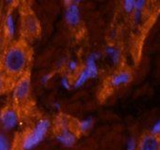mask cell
Here are the masks:
<instances>
[{
	"mask_svg": "<svg viewBox=\"0 0 160 150\" xmlns=\"http://www.w3.org/2000/svg\"><path fill=\"white\" fill-rule=\"evenodd\" d=\"M29 52L25 44H15L5 53L3 58V67L10 76L21 75L25 70L29 62Z\"/></svg>",
	"mask_w": 160,
	"mask_h": 150,
	"instance_id": "1",
	"label": "cell"
},
{
	"mask_svg": "<svg viewBox=\"0 0 160 150\" xmlns=\"http://www.w3.org/2000/svg\"><path fill=\"white\" fill-rule=\"evenodd\" d=\"M50 127V122L46 119L40 120L35 127L28 132L22 140V147L24 150H31L37 147L46 137Z\"/></svg>",
	"mask_w": 160,
	"mask_h": 150,
	"instance_id": "2",
	"label": "cell"
},
{
	"mask_svg": "<svg viewBox=\"0 0 160 150\" xmlns=\"http://www.w3.org/2000/svg\"><path fill=\"white\" fill-rule=\"evenodd\" d=\"M22 27L25 34L30 37H34L40 33V23L32 10H27L22 18Z\"/></svg>",
	"mask_w": 160,
	"mask_h": 150,
	"instance_id": "3",
	"label": "cell"
},
{
	"mask_svg": "<svg viewBox=\"0 0 160 150\" xmlns=\"http://www.w3.org/2000/svg\"><path fill=\"white\" fill-rule=\"evenodd\" d=\"M31 91V79L29 74H24L22 77L18 81L13 91V98L17 102L25 101Z\"/></svg>",
	"mask_w": 160,
	"mask_h": 150,
	"instance_id": "4",
	"label": "cell"
},
{
	"mask_svg": "<svg viewBox=\"0 0 160 150\" xmlns=\"http://www.w3.org/2000/svg\"><path fill=\"white\" fill-rule=\"evenodd\" d=\"M19 122L18 113L14 108L10 107H5L0 113V123L2 128L6 131L14 129Z\"/></svg>",
	"mask_w": 160,
	"mask_h": 150,
	"instance_id": "5",
	"label": "cell"
},
{
	"mask_svg": "<svg viewBox=\"0 0 160 150\" xmlns=\"http://www.w3.org/2000/svg\"><path fill=\"white\" fill-rule=\"evenodd\" d=\"M56 137L60 144H62L67 147H72L77 141L76 134L69 128V126L65 123L64 121L60 122Z\"/></svg>",
	"mask_w": 160,
	"mask_h": 150,
	"instance_id": "6",
	"label": "cell"
},
{
	"mask_svg": "<svg viewBox=\"0 0 160 150\" xmlns=\"http://www.w3.org/2000/svg\"><path fill=\"white\" fill-rule=\"evenodd\" d=\"M81 1H64L68 3L65 12V19L69 26H77L81 22V12L79 3Z\"/></svg>",
	"mask_w": 160,
	"mask_h": 150,
	"instance_id": "7",
	"label": "cell"
},
{
	"mask_svg": "<svg viewBox=\"0 0 160 150\" xmlns=\"http://www.w3.org/2000/svg\"><path fill=\"white\" fill-rule=\"evenodd\" d=\"M138 150H160L158 137L152 135L150 132L143 134L139 142Z\"/></svg>",
	"mask_w": 160,
	"mask_h": 150,
	"instance_id": "8",
	"label": "cell"
},
{
	"mask_svg": "<svg viewBox=\"0 0 160 150\" xmlns=\"http://www.w3.org/2000/svg\"><path fill=\"white\" fill-rule=\"evenodd\" d=\"M132 74L131 71L128 70H121L112 76L111 78V85L114 87H118L120 85H124L132 82Z\"/></svg>",
	"mask_w": 160,
	"mask_h": 150,
	"instance_id": "9",
	"label": "cell"
},
{
	"mask_svg": "<svg viewBox=\"0 0 160 150\" xmlns=\"http://www.w3.org/2000/svg\"><path fill=\"white\" fill-rule=\"evenodd\" d=\"M84 70L88 74L89 79H94L98 75V69L96 66V60L92 57V55L90 54L86 59V65L84 68Z\"/></svg>",
	"mask_w": 160,
	"mask_h": 150,
	"instance_id": "10",
	"label": "cell"
},
{
	"mask_svg": "<svg viewBox=\"0 0 160 150\" xmlns=\"http://www.w3.org/2000/svg\"><path fill=\"white\" fill-rule=\"evenodd\" d=\"M5 33H6V35L9 39H12L16 33L15 21H14L13 15L10 13L6 17V20H5Z\"/></svg>",
	"mask_w": 160,
	"mask_h": 150,
	"instance_id": "11",
	"label": "cell"
},
{
	"mask_svg": "<svg viewBox=\"0 0 160 150\" xmlns=\"http://www.w3.org/2000/svg\"><path fill=\"white\" fill-rule=\"evenodd\" d=\"M89 80H90V79H89V77H88V74L86 73V71H85L84 69H83V70L80 72V74H79V76L77 77V79L75 80L73 86H74L75 88H80V87H82V86L84 84H86Z\"/></svg>",
	"mask_w": 160,
	"mask_h": 150,
	"instance_id": "12",
	"label": "cell"
},
{
	"mask_svg": "<svg viewBox=\"0 0 160 150\" xmlns=\"http://www.w3.org/2000/svg\"><path fill=\"white\" fill-rule=\"evenodd\" d=\"M92 120L91 118H88V119H85V120H82L79 123H78V128L79 131L82 133H85L86 132H88L92 126Z\"/></svg>",
	"mask_w": 160,
	"mask_h": 150,
	"instance_id": "13",
	"label": "cell"
},
{
	"mask_svg": "<svg viewBox=\"0 0 160 150\" xmlns=\"http://www.w3.org/2000/svg\"><path fill=\"white\" fill-rule=\"evenodd\" d=\"M0 150H10V143L8 136L0 132Z\"/></svg>",
	"mask_w": 160,
	"mask_h": 150,
	"instance_id": "14",
	"label": "cell"
},
{
	"mask_svg": "<svg viewBox=\"0 0 160 150\" xmlns=\"http://www.w3.org/2000/svg\"><path fill=\"white\" fill-rule=\"evenodd\" d=\"M135 0H125L123 3V8L126 13H132L134 10Z\"/></svg>",
	"mask_w": 160,
	"mask_h": 150,
	"instance_id": "15",
	"label": "cell"
},
{
	"mask_svg": "<svg viewBox=\"0 0 160 150\" xmlns=\"http://www.w3.org/2000/svg\"><path fill=\"white\" fill-rule=\"evenodd\" d=\"M7 88V78L6 73L0 70V95L6 91Z\"/></svg>",
	"mask_w": 160,
	"mask_h": 150,
	"instance_id": "16",
	"label": "cell"
},
{
	"mask_svg": "<svg viewBox=\"0 0 160 150\" xmlns=\"http://www.w3.org/2000/svg\"><path fill=\"white\" fill-rule=\"evenodd\" d=\"M110 58L112 59V62L114 65H118L120 62V59H121V55H120V52L118 48H115L114 52L110 55Z\"/></svg>",
	"mask_w": 160,
	"mask_h": 150,
	"instance_id": "17",
	"label": "cell"
},
{
	"mask_svg": "<svg viewBox=\"0 0 160 150\" xmlns=\"http://www.w3.org/2000/svg\"><path fill=\"white\" fill-rule=\"evenodd\" d=\"M146 5V1L144 0H137L134 2V10H138V11H142L143 10V8H145Z\"/></svg>",
	"mask_w": 160,
	"mask_h": 150,
	"instance_id": "18",
	"label": "cell"
},
{
	"mask_svg": "<svg viewBox=\"0 0 160 150\" xmlns=\"http://www.w3.org/2000/svg\"><path fill=\"white\" fill-rule=\"evenodd\" d=\"M150 133L154 136H158L160 133V122L158 121L154 125L153 127L151 128V131H150Z\"/></svg>",
	"mask_w": 160,
	"mask_h": 150,
	"instance_id": "19",
	"label": "cell"
},
{
	"mask_svg": "<svg viewBox=\"0 0 160 150\" xmlns=\"http://www.w3.org/2000/svg\"><path fill=\"white\" fill-rule=\"evenodd\" d=\"M137 149V143L134 138H131L127 144V150H136Z\"/></svg>",
	"mask_w": 160,
	"mask_h": 150,
	"instance_id": "20",
	"label": "cell"
},
{
	"mask_svg": "<svg viewBox=\"0 0 160 150\" xmlns=\"http://www.w3.org/2000/svg\"><path fill=\"white\" fill-rule=\"evenodd\" d=\"M61 86L66 89V90H70L71 86H70V83L69 81V78L67 76H63L61 78Z\"/></svg>",
	"mask_w": 160,
	"mask_h": 150,
	"instance_id": "21",
	"label": "cell"
},
{
	"mask_svg": "<svg viewBox=\"0 0 160 150\" xmlns=\"http://www.w3.org/2000/svg\"><path fill=\"white\" fill-rule=\"evenodd\" d=\"M68 67H69V70L75 71L78 69V62L76 60H70L69 63H68Z\"/></svg>",
	"mask_w": 160,
	"mask_h": 150,
	"instance_id": "22",
	"label": "cell"
},
{
	"mask_svg": "<svg viewBox=\"0 0 160 150\" xmlns=\"http://www.w3.org/2000/svg\"><path fill=\"white\" fill-rule=\"evenodd\" d=\"M142 11H138V10H133V20L135 22H139L142 19Z\"/></svg>",
	"mask_w": 160,
	"mask_h": 150,
	"instance_id": "23",
	"label": "cell"
},
{
	"mask_svg": "<svg viewBox=\"0 0 160 150\" xmlns=\"http://www.w3.org/2000/svg\"><path fill=\"white\" fill-rule=\"evenodd\" d=\"M52 76H53V74H51V73L44 75V76L41 78V84H42V85H46V84L50 81V79L52 78Z\"/></svg>",
	"mask_w": 160,
	"mask_h": 150,
	"instance_id": "24",
	"label": "cell"
},
{
	"mask_svg": "<svg viewBox=\"0 0 160 150\" xmlns=\"http://www.w3.org/2000/svg\"><path fill=\"white\" fill-rule=\"evenodd\" d=\"M115 48H116V47H114V46H107L105 51H106V53H107L108 56H110V55L114 52Z\"/></svg>",
	"mask_w": 160,
	"mask_h": 150,
	"instance_id": "25",
	"label": "cell"
},
{
	"mask_svg": "<svg viewBox=\"0 0 160 150\" xmlns=\"http://www.w3.org/2000/svg\"><path fill=\"white\" fill-rule=\"evenodd\" d=\"M54 107H56L57 109H60V105H59L58 103H57V102H56V103L54 104Z\"/></svg>",
	"mask_w": 160,
	"mask_h": 150,
	"instance_id": "26",
	"label": "cell"
}]
</instances>
